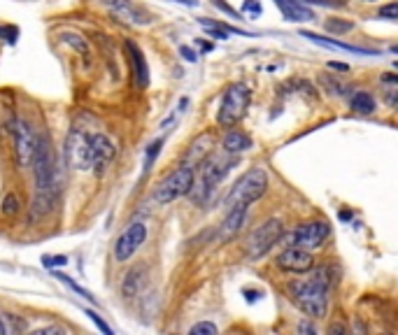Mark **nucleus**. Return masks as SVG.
I'll return each instance as SVG.
<instances>
[{
  "mask_svg": "<svg viewBox=\"0 0 398 335\" xmlns=\"http://www.w3.org/2000/svg\"><path fill=\"white\" fill-rule=\"evenodd\" d=\"M329 68H333V70H340V73H347V70H349L347 63H336V61H331V63H329Z\"/></svg>",
  "mask_w": 398,
  "mask_h": 335,
  "instance_id": "nucleus-37",
  "label": "nucleus"
},
{
  "mask_svg": "<svg viewBox=\"0 0 398 335\" xmlns=\"http://www.w3.org/2000/svg\"><path fill=\"white\" fill-rule=\"evenodd\" d=\"M251 149V138L242 131H228L224 135V151L228 154H240V151Z\"/></svg>",
  "mask_w": 398,
  "mask_h": 335,
  "instance_id": "nucleus-18",
  "label": "nucleus"
},
{
  "mask_svg": "<svg viewBox=\"0 0 398 335\" xmlns=\"http://www.w3.org/2000/svg\"><path fill=\"white\" fill-rule=\"evenodd\" d=\"M251 103V91L247 84L242 82H236L231 84L221 98V105H219V114H216V121L221 126H236V123L247 114V108Z\"/></svg>",
  "mask_w": 398,
  "mask_h": 335,
  "instance_id": "nucleus-3",
  "label": "nucleus"
},
{
  "mask_svg": "<svg viewBox=\"0 0 398 335\" xmlns=\"http://www.w3.org/2000/svg\"><path fill=\"white\" fill-rule=\"evenodd\" d=\"M145 273H147V268L145 266L131 268V273H128L126 280H124V286H121V291H124L126 298H136L138 296V291L142 289V284H145Z\"/></svg>",
  "mask_w": 398,
  "mask_h": 335,
  "instance_id": "nucleus-19",
  "label": "nucleus"
},
{
  "mask_svg": "<svg viewBox=\"0 0 398 335\" xmlns=\"http://www.w3.org/2000/svg\"><path fill=\"white\" fill-rule=\"evenodd\" d=\"M277 268L286 270V273H310L314 268V258L306 249V247L289 245L282 254L277 256Z\"/></svg>",
  "mask_w": 398,
  "mask_h": 335,
  "instance_id": "nucleus-12",
  "label": "nucleus"
},
{
  "mask_svg": "<svg viewBox=\"0 0 398 335\" xmlns=\"http://www.w3.org/2000/svg\"><path fill=\"white\" fill-rule=\"evenodd\" d=\"M66 161L70 168H91V140L82 131H73L66 140Z\"/></svg>",
  "mask_w": 398,
  "mask_h": 335,
  "instance_id": "nucleus-9",
  "label": "nucleus"
},
{
  "mask_svg": "<svg viewBox=\"0 0 398 335\" xmlns=\"http://www.w3.org/2000/svg\"><path fill=\"white\" fill-rule=\"evenodd\" d=\"M384 103H387L389 108L398 110V89H391V91L384 93Z\"/></svg>",
  "mask_w": 398,
  "mask_h": 335,
  "instance_id": "nucleus-34",
  "label": "nucleus"
},
{
  "mask_svg": "<svg viewBox=\"0 0 398 335\" xmlns=\"http://www.w3.org/2000/svg\"><path fill=\"white\" fill-rule=\"evenodd\" d=\"M324 28L329 33H347V31H352L354 28V21H345V19H329L324 23Z\"/></svg>",
  "mask_w": 398,
  "mask_h": 335,
  "instance_id": "nucleus-24",
  "label": "nucleus"
},
{
  "mask_svg": "<svg viewBox=\"0 0 398 335\" xmlns=\"http://www.w3.org/2000/svg\"><path fill=\"white\" fill-rule=\"evenodd\" d=\"M391 51H394V54H398V45H391Z\"/></svg>",
  "mask_w": 398,
  "mask_h": 335,
  "instance_id": "nucleus-41",
  "label": "nucleus"
},
{
  "mask_svg": "<svg viewBox=\"0 0 398 335\" xmlns=\"http://www.w3.org/2000/svg\"><path fill=\"white\" fill-rule=\"evenodd\" d=\"M56 280H61V282H63V284H66V286H70V289H73L75 293H79V296H82V298H86V301H93V303H96V296H93V293H91V291H86V289H84V286L75 284V282H73V280H70V277H68V275H63V273H56Z\"/></svg>",
  "mask_w": 398,
  "mask_h": 335,
  "instance_id": "nucleus-23",
  "label": "nucleus"
},
{
  "mask_svg": "<svg viewBox=\"0 0 398 335\" xmlns=\"http://www.w3.org/2000/svg\"><path fill=\"white\" fill-rule=\"evenodd\" d=\"M380 82H384V84H396V86H398V75H394V73H384L382 77H380Z\"/></svg>",
  "mask_w": 398,
  "mask_h": 335,
  "instance_id": "nucleus-36",
  "label": "nucleus"
},
{
  "mask_svg": "<svg viewBox=\"0 0 398 335\" xmlns=\"http://www.w3.org/2000/svg\"><path fill=\"white\" fill-rule=\"evenodd\" d=\"M42 263H45L47 268H61V266H66V263H68V258L63 256V254H58V256H45Z\"/></svg>",
  "mask_w": 398,
  "mask_h": 335,
  "instance_id": "nucleus-32",
  "label": "nucleus"
},
{
  "mask_svg": "<svg viewBox=\"0 0 398 335\" xmlns=\"http://www.w3.org/2000/svg\"><path fill=\"white\" fill-rule=\"evenodd\" d=\"M179 54H182L184 61H189V63H196L198 61V54H196L194 49H191V47H182V49H179Z\"/></svg>",
  "mask_w": 398,
  "mask_h": 335,
  "instance_id": "nucleus-35",
  "label": "nucleus"
},
{
  "mask_svg": "<svg viewBox=\"0 0 398 335\" xmlns=\"http://www.w3.org/2000/svg\"><path fill=\"white\" fill-rule=\"evenodd\" d=\"M191 186H194V168L191 166H182L177 170H173L166 179L156 186V203H173L177 198L191 193Z\"/></svg>",
  "mask_w": 398,
  "mask_h": 335,
  "instance_id": "nucleus-6",
  "label": "nucleus"
},
{
  "mask_svg": "<svg viewBox=\"0 0 398 335\" xmlns=\"http://www.w3.org/2000/svg\"><path fill=\"white\" fill-rule=\"evenodd\" d=\"M282 233H284V226L279 219H268L266 223H261V226L254 228L247 238V245H245L247 256L251 261H259L261 256H266L268 251L282 240Z\"/></svg>",
  "mask_w": 398,
  "mask_h": 335,
  "instance_id": "nucleus-5",
  "label": "nucleus"
},
{
  "mask_svg": "<svg viewBox=\"0 0 398 335\" xmlns=\"http://www.w3.org/2000/svg\"><path fill=\"white\" fill-rule=\"evenodd\" d=\"M161 147H163V140H154V142L149 145L147 154H145V170H149V166H151V163H154V158L159 156Z\"/></svg>",
  "mask_w": 398,
  "mask_h": 335,
  "instance_id": "nucleus-26",
  "label": "nucleus"
},
{
  "mask_svg": "<svg viewBox=\"0 0 398 335\" xmlns=\"http://www.w3.org/2000/svg\"><path fill=\"white\" fill-rule=\"evenodd\" d=\"M306 5H321V8H331V10H338V8H345L347 0H303Z\"/></svg>",
  "mask_w": 398,
  "mask_h": 335,
  "instance_id": "nucleus-28",
  "label": "nucleus"
},
{
  "mask_svg": "<svg viewBox=\"0 0 398 335\" xmlns=\"http://www.w3.org/2000/svg\"><path fill=\"white\" fill-rule=\"evenodd\" d=\"M177 3H182V5H191V8H196L198 0H177Z\"/></svg>",
  "mask_w": 398,
  "mask_h": 335,
  "instance_id": "nucleus-39",
  "label": "nucleus"
},
{
  "mask_svg": "<svg viewBox=\"0 0 398 335\" xmlns=\"http://www.w3.org/2000/svg\"><path fill=\"white\" fill-rule=\"evenodd\" d=\"M191 335H216V326L210 321H201V324L191 326Z\"/></svg>",
  "mask_w": 398,
  "mask_h": 335,
  "instance_id": "nucleus-27",
  "label": "nucleus"
},
{
  "mask_svg": "<svg viewBox=\"0 0 398 335\" xmlns=\"http://www.w3.org/2000/svg\"><path fill=\"white\" fill-rule=\"evenodd\" d=\"M247 208H249V205H233V208H228L226 219H224V223H221V228H219V240H221V243L231 240L233 235H236L240 228H242L245 219H247Z\"/></svg>",
  "mask_w": 398,
  "mask_h": 335,
  "instance_id": "nucleus-14",
  "label": "nucleus"
},
{
  "mask_svg": "<svg viewBox=\"0 0 398 335\" xmlns=\"http://www.w3.org/2000/svg\"><path fill=\"white\" fill-rule=\"evenodd\" d=\"M208 147H210V138H198L194 147H191V156H189V161H186V166H191L194 168V163H203V158L205 154H208Z\"/></svg>",
  "mask_w": 398,
  "mask_h": 335,
  "instance_id": "nucleus-22",
  "label": "nucleus"
},
{
  "mask_svg": "<svg viewBox=\"0 0 398 335\" xmlns=\"http://www.w3.org/2000/svg\"><path fill=\"white\" fill-rule=\"evenodd\" d=\"M266 189H268L266 170H261V168L247 170V173L233 184V189L226 198V205L228 208H233V205H251L254 201H259L263 193H266Z\"/></svg>",
  "mask_w": 398,
  "mask_h": 335,
  "instance_id": "nucleus-4",
  "label": "nucleus"
},
{
  "mask_svg": "<svg viewBox=\"0 0 398 335\" xmlns=\"http://www.w3.org/2000/svg\"><path fill=\"white\" fill-rule=\"evenodd\" d=\"M86 317H89V319H91L93 324H96L98 328H101V331H103L105 335H112V328H110L108 324H105V321H103L101 317H98L96 312H93V310H86Z\"/></svg>",
  "mask_w": 398,
  "mask_h": 335,
  "instance_id": "nucleus-31",
  "label": "nucleus"
},
{
  "mask_svg": "<svg viewBox=\"0 0 398 335\" xmlns=\"http://www.w3.org/2000/svg\"><path fill=\"white\" fill-rule=\"evenodd\" d=\"M126 51H128V58H131L136 84L140 89H145V86L149 84V66H147V61H145V54L140 51V47L136 42H126Z\"/></svg>",
  "mask_w": 398,
  "mask_h": 335,
  "instance_id": "nucleus-15",
  "label": "nucleus"
},
{
  "mask_svg": "<svg viewBox=\"0 0 398 335\" xmlns=\"http://www.w3.org/2000/svg\"><path fill=\"white\" fill-rule=\"evenodd\" d=\"M368 3H373V0H368Z\"/></svg>",
  "mask_w": 398,
  "mask_h": 335,
  "instance_id": "nucleus-42",
  "label": "nucleus"
},
{
  "mask_svg": "<svg viewBox=\"0 0 398 335\" xmlns=\"http://www.w3.org/2000/svg\"><path fill=\"white\" fill-rule=\"evenodd\" d=\"M275 5L284 14L286 21H312L314 12L303 0H275Z\"/></svg>",
  "mask_w": 398,
  "mask_h": 335,
  "instance_id": "nucleus-16",
  "label": "nucleus"
},
{
  "mask_svg": "<svg viewBox=\"0 0 398 335\" xmlns=\"http://www.w3.org/2000/svg\"><path fill=\"white\" fill-rule=\"evenodd\" d=\"M3 333H8V328H5V324H3V319H0V335Z\"/></svg>",
  "mask_w": 398,
  "mask_h": 335,
  "instance_id": "nucleus-40",
  "label": "nucleus"
},
{
  "mask_svg": "<svg viewBox=\"0 0 398 335\" xmlns=\"http://www.w3.org/2000/svg\"><path fill=\"white\" fill-rule=\"evenodd\" d=\"M145 238H147V226H145L142 221L131 223V226H128L114 243V258L116 261L119 263L131 261L133 254L140 249V245L145 243Z\"/></svg>",
  "mask_w": 398,
  "mask_h": 335,
  "instance_id": "nucleus-8",
  "label": "nucleus"
},
{
  "mask_svg": "<svg viewBox=\"0 0 398 335\" xmlns=\"http://www.w3.org/2000/svg\"><path fill=\"white\" fill-rule=\"evenodd\" d=\"M329 289H331V275L326 268H319L312 273V277L298 280L289 284V293L294 298L296 308L303 314L319 319L329 310Z\"/></svg>",
  "mask_w": 398,
  "mask_h": 335,
  "instance_id": "nucleus-1",
  "label": "nucleus"
},
{
  "mask_svg": "<svg viewBox=\"0 0 398 335\" xmlns=\"http://www.w3.org/2000/svg\"><path fill=\"white\" fill-rule=\"evenodd\" d=\"M212 3H214L216 8H219L221 12H226L228 16H233V19H240V12H236V10L231 8V5H228V3H224V0H212Z\"/></svg>",
  "mask_w": 398,
  "mask_h": 335,
  "instance_id": "nucleus-33",
  "label": "nucleus"
},
{
  "mask_svg": "<svg viewBox=\"0 0 398 335\" xmlns=\"http://www.w3.org/2000/svg\"><path fill=\"white\" fill-rule=\"evenodd\" d=\"M233 166H236V158H233V154H228V151H224V154H210L208 158H203L201 182L191 186L196 201L208 198V193L212 191L228 173H231Z\"/></svg>",
  "mask_w": 398,
  "mask_h": 335,
  "instance_id": "nucleus-2",
  "label": "nucleus"
},
{
  "mask_svg": "<svg viewBox=\"0 0 398 335\" xmlns=\"http://www.w3.org/2000/svg\"><path fill=\"white\" fill-rule=\"evenodd\" d=\"M10 131L14 133V151H16V158H19V166L31 168L35 151H38V142H40V140L35 138V131L31 128V123L16 116Z\"/></svg>",
  "mask_w": 398,
  "mask_h": 335,
  "instance_id": "nucleus-7",
  "label": "nucleus"
},
{
  "mask_svg": "<svg viewBox=\"0 0 398 335\" xmlns=\"http://www.w3.org/2000/svg\"><path fill=\"white\" fill-rule=\"evenodd\" d=\"M89 140H91V168L98 177H103L105 170L110 168V163L114 161L116 147H114L112 140L103 133H93V135H89Z\"/></svg>",
  "mask_w": 398,
  "mask_h": 335,
  "instance_id": "nucleus-10",
  "label": "nucleus"
},
{
  "mask_svg": "<svg viewBox=\"0 0 398 335\" xmlns=\"http://www.w3.org/2000/svg\"><path fill=\"white\" fill-rule=\"evenodd\" d=\"M331 235V226L326 221H308L301 223L294 233H291V245L306 247V249H312V247L324 245V240Z\"/></svg>",
  "mask_w": 398,
  "mask_h": 335,
  "instance_id": "nucleus-11",
  "label": "nucleus"
},
{
  "mask_svg": "<svg viewBox=\"0 0 398 335\" xmlns=\"http://www.w3.org/2000/svg\"><path fill=\"white\" fill-rule=\"evenodd\" d=\"M3 214L5 216H14L19 214V198L14 196V193H10V196H5V203H3Z\"/></svg>",
  "mask_w": 398,
  "mask_h": 335,
  "instance_id": "nucleus-25",
  "label": "nucleus"
},
{
  "mask_svg": "<svg viewBox=\"0 0 398 335\" xmlns=\"http://www.w3.org/2000/svg\"><path fill=\"white\" fill-rule=\"evenodd\" d=\"M298 331L301 333H314V326H310L308 321H301V324H298Z\"/></svg>",
  "mask_w": 398,
  "mask_h": 335,
  "instance_id": "nucleus-38",
  "label": "nucleus"
},
{
  "mask_svg": "<svg viewBox=\"0 0 398 335\" xmlns=\"http://www.w3.org/2000/svg\"><path fill=\"white\" fill-rule=\"evenodd\" d=\"M303 38L312 40L317 45H324V47H331V49H340V51H349V54H364V56H377L375 49H364V47H354V45H347L343 40H333V38H321L317 33H310V31H301Z\"/></svg>",
  "mask_w": 398,
  "mask_h": 335,
  "instance_id": "nucleus-17",
  "label": "nucleus"
},
{
  "mask_svg": "<svg viewBox=\"0 0 398 335\" xmlns=\"http://www.w3.org/2000/svg\"><path fill=\"white\" fill-rule=\"evenodd\" d=\"M382 19H398V3H389V5H382L377 12Z\"/></svg>",
  "mask_w": 398,
  "mask_h": 335,
  "instance_id": "nucleus-29",
  "label": "nucleus"
},
{
  "mask_svg": "<svg viewBox=\"0 0 398 335\" xmlns=\"http://www.w3.org/2000/svg\"><path fill=\"white\" fill-rule=\"evenodd\" d=\"M319 84L324 86L326 93H333V96H345V93H347V86H345V82L336 79L333 75H319Z\"/></svg>",
  "mask_w": 398,
  "mask_h": 335,
  "instance_id": "nucleus-21",
  "label": "nucleus"
},
{
  "mask_svg": "<svg viewBox=\"0 0 398 335\" xmlns=\"http://www.w3.org/2000/svg\"><path fill=\"white\" fill-rule=\"evenodd\" d=\"M103 5H108L112 10L114 16H119L121 21L126 23H136V26H145V23L151 21V16L145 12L140 5L131 3V0H101Z\"/></svg>",
  "mask_w": 398,
  "mask_h": 335,
  "instance_id": "nucleus-13",
  "label": "nucleus"
},
{
  "mask_svg": "<svg viewBox=\"0 0 398 335\" xmlns=\"http://www.w3.org/2000/svg\"><path fill=\"white\" fill-rule=\"evenodd\" d=\"M349 108H352L356 114H373L375 112V98H373L371 91H356L349 98Z\"/></svg>",
  "mask_w": 398,
  "mask_h": 335,
  "instance_id": "nucleus-20",
  "label": "nucleus"
},
{
  "mask_svg": "<svg viewBox=\"0 0 398 335\" xmlns=\"http://www.w3.org/2000/svg\"><path fill=\"white\" fill-rule=\"evenodd\" d=\"M261 3H259V0H245V3H242V12H245V14H251V16H259L261 14Z\"/></svg>",
  "mask_w": 398,
  "mask_h": 335,
  "instance_id": "nucleus-30",
  "label": "nucleus"
}]
</instances>
